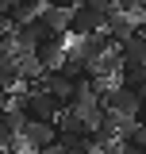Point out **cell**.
Returning a JSON list of instances; mask_svg holds the SVG:
<instances>
[{
    "instance_id": "cell-6",
    "label": "cell",
    "mask_w": 146,
    "mask_h": 154,
    "mask_svg": "<svg viewBox=\"0 0 146 154\" xmlns=\"http://www.w3.org/2000/svg\"><path fill=\"white\" fill-rule=\"evenodd\" d=\"M115 54H119L123 66H146V27H138L131 38H123L115 46Z\"/></svg>"
},
{
    "instance_id": "cell-4",
    "label": "cell",
    "mask_w": 146,
    "mask_h": 154,
    "mask_svg": "<svg viewBox=\"0 0 146 154\" xmlns=\"http://www.w3.org/2000/svg\"><path fill=\"white\" fill-rule=\"evenodd\" d=\"M31 58L38 62V69H42V73L62 69V62L69 58V35H54V38H46V42H38Z\"/></svg>"
},
{
    "instance_id": "cell-1",
    "label": "cell",
    "mask_w": 146,
    "mask_h": 154,
    "mask_svg": "<svg viewBox=\"0 0 146 154\" xmlns=\"http://www.w3.org/2000/svg\"><path fill=\"white\" fill-rule=\"evenodd\" d=\"M115 12H119V8H115L111 0H89V4H77V8L69 12V27H65V35H73V38L100 35Z\"/></svg>"
},
{
    "instance_id": "cell-13",
    "label": "cell",
    "mask_w": 146,
    "mask_h": 154,
    "mask_svg": "<svg viewBox=\"0 0 146 154\" xmlns=\"http://www.w3.org/2000/svg\"><path fill=\"white\" fill-rule=\"evenodd\" d=\"M4 4H16V0H4Z\"/></svg>"
},
{
    "instance_id": "cell-9",
    "label": "cell",
    "mask_w": 146,
    "mask_h": 154,
    "mask_svg": "<svg viewBox=\"0 0 146 154\" xmlns=\"http://www.w3.org/2000/svg\"><path fill=\"white\" fill-rule=\"evenodd\" d=\"M19 85H23V77H19V54L16 58H0V89L16 93Z\"/></svg>"
},
{
    "instance_id": "cell-10",
    "label": "cell",
    "mask_w": 146,
    "mask_h": 154,
    "mask_svg": "<svg viewBox=\"0 0 146 154\" xmlns=\"http://www.w3.org/2000/svg\"><path fill=\"white\" fill-rule=\"evenodd\" d=\"M111 4H115L123 16H135V19H138V16H142V4H146V0H111Z\"/></svg>"
},
{
    "instance_id": "cell-3",
    "label": "cell",
    "mask_w": 146,
    "mask_h": 154,
    "mask_svg": "<svg viewBox=\"0 0 146 154\" xmlns=\"http://www.w3.org/2000/svg\"><path fill=\"white\" fill-rule=\"evenodd\" d=\"M111 50H115V42L108 38V31H100V35H89V38H77V42L69 46V54L77 58V62H85L89 69L96 66V62H104Z\"/></svg>"
},
{
    "instance_id": "cell-11",
    "label": "cell",
    "mask_w": 146,
    "mask_h": 154,
    "mask_svg": "<svg viewBox=\"0 0 146 154\" xmlns=\"http://www.w3.org/2000/svg\"><path fill=\"white\" fill-rule=\"evenodd\" d=\"M42 8H62V12H73L77 0H42Z\"/></svg>"
},
{
    "instance_id": "cell-7",
    "label": "cell",
    "mask_w": 146,
    "mask_h": 154,
    "mask_svg": "<svg viewBox=\"0 0 146 154\" xmlns=\"http://www.w3.org/2000/svg\"><path fill=\"white\" fill-rule=\"evenodd\" d=\"M19 135H23V116L16 108H0V150L19 146Z\"/></svg>"
},
{
    "instance_id": "cell-2",
    "label": "cell",
    "mask_w": 146,
    "mask_h": 154,
    "mask_svg": "<svg viewBox=\"0 0 146 154\" xmlns=\"http://www.w3.org/2000/svg\"><path fill=\"white\" fill-rule=\"evenodd\" d=\"M100 104H104L108 112L127 116V119H146V96L131 93V89H123V85H108V89H100Z\"/></svg>"
},
{
    "instance_id": "cell-8",
    "label": "cell",
    "mask_w": 146,
    "mask_h": 154,
    "mask_svg": "<svg viewBox=\"0 0 146 154\" xmlns=\"http://www.w3.org/2000/svg\"><path fill=\"white\" fill-rule=\"evenodd\" d=\"M115 85H123V89H131V93L146 96V66H123L119 77H115Z\"/></svg>"
},
{
    "instance_id": "cell-5",
    "label": "cell",
    "mask_w": 146,
    "mask_h": 154,
    "mask_svg": "<svg viewBox=\"0 0 146 154\" xmlns=\"http://www.w3.org/2000/svg\"><path fill=\"white\" fill-rule=\"evenodd\" d=\"M19 143H23L31 154L50 150V146H58V123H23V135H19Z\"/></svg>"
},
{
    "instance_id": "cell-12",
    "label": "cell",
    "mask_w": 146,
    "mask_h": 154,
    "mask_svg": "<svg viewBox=\"0 0 146 154\" xmlns=\"http://www.w3.org/2000/svg\"><path fill=\"white\" fill-rule=\"evenodd\" d=\"M4 154H31V150H27V146L19 143V146H12V150H4Z\"/></svg>"
}]
</instances>
